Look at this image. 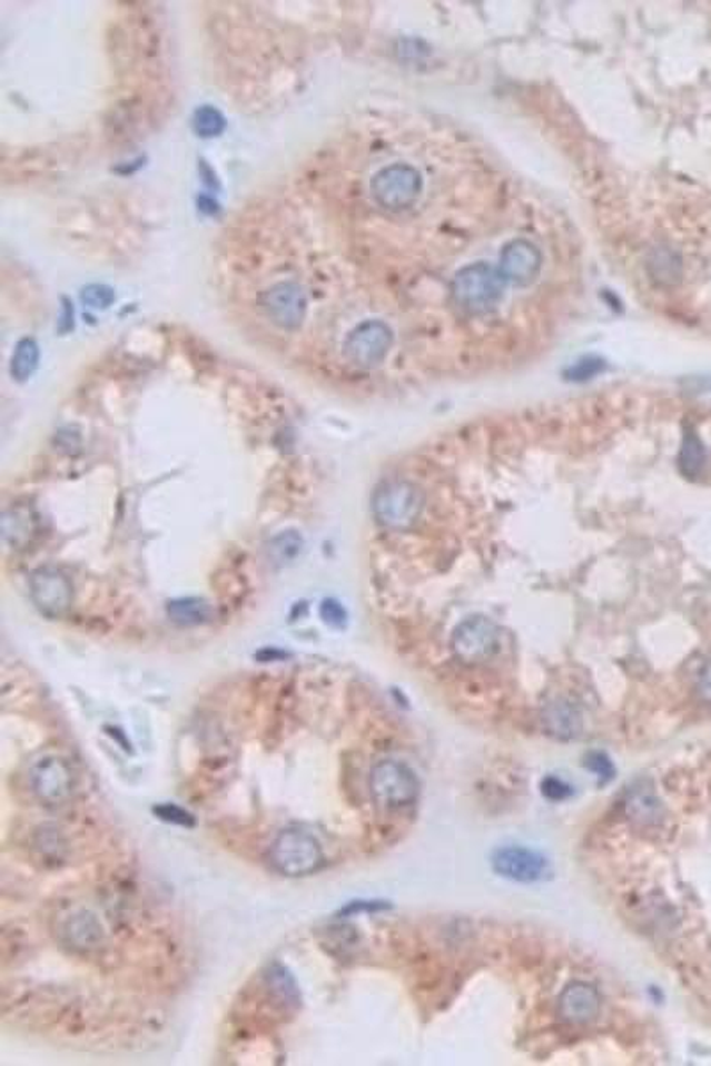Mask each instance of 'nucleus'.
Here are the masks:
<instances>
[{
    "mask_svg": "<svg viewBox=\"0 0 711 1066\" xmlns=\"http://www.w3.org/2000/svg\"><path fill=\"white\" fill-rule=\"evenodd\" d=\"M422 178L412 166L394 164L381 169L372 180V196L381 207L404 210L412 207L421 195Z\"/></svg>",
    "mask_w": 711,
    "mask_h": 1066,
    "instance_id": "obj_6",
    "label": "nucleus"
},
{
    "mask_svg": "<svg viewBox=\"0 0 711 1066\" xmlns=\"http://www.w3.org/2000/svg\"><path fill=\"white\" fill-rule=\"evenodd\" d=\"M541 270V253L534 244L525 238H517L508 243L500 256V273L505 282L517 287L531 285Z\"/></svg>",
    "mask_w": 711,
    "mask_h": 1066,
    "instance_id": "obj_11",
    "label": "nucleus"
},
{
    "mask_svg": "<svg viewBox=\"0 0 711 1066\" xmlns=\"http://www.w3.org/2000/svg\"><path fill=\"white\" fill-rule=\"evenodd\" d=\"M195 128L199 136H217L225 128V119L213 107H204L196 112Z\"/></svg>",
    "mask_w": 711,
    "mask_h": 1066,
    "instance_id": "obj_22",
    "label": "nucleus"
},
{
    "mask_svg": "<svg viewBox=\"0 0 711 1066\" xmlns=\"http://www.w3.org/2000/svg\"><path fill=\"white\" fill-rule=\"evenodd\" d=\"M600 1009V991L589 983H571L559 997V1015L564 1023L574 1024V1026H583L596 1020Z\"/></svg>",
    "mask_w": 711,
    "mask_h": 1066,
    "instance_id": "obj_12",
    "label": "nucleus"
},
{
    "mask_svg": "<svg viewBox=\"0 0 711 1066\" xmlns=\"http://www.w3.org/2000/svg\"><path fill=\"white\" fill-rule=\"evenodd\" d=\"M2 530H4V537L9 544L20 546L23 542L29 541V535L32 533V520L27 516V512L14 511L13 509V511L6 512Z\"/></svg>",
    "mask_w": 711,
    "mask_h": 1066,
    "instance_id": "obj_20",
    "label": "nucleus"
},
{
    "mask_svg": "<svg viewBox=\"0 0 711 1066\" xmlns=\"http://www.w3.org/2000/svg\"><path fill=\"white\" fill-rule=\"evenodd\" d=\"M585 767L596 773L598 779H600V784H606V782L614 779V764H612V761H610L603 752L589 753L587 759H585Z\"/></svg>",
    "mask_w": 711,
    "mask_h": 1066,
    "instance_id": "obj_23",
    "label": "nucleus"
},
{
    "mask_svg": "<svg viewBox=\"0 0 711 1066\" xmlns=\"http://www.w3.org/2000/svg\"><path fill=\"white\" fill-rule=\"evenodd\" d=\"M424 503V494L412 482H385L372 496V512L385 529L409 530L421 517Z\"/></svg>",
    "mask_w": 711,
    "mask_h": 1066,
    "instance_id": "obj_2",
    "label": "nucleus"
},
{
    "mask_svg": "<svg viewBox=\"0 0 711 1066\" xmlns=\"http://www.w3.org/2000/svg\"><path fill=\"white\" fill-rule=\"evenodd\" d=\"M264 306L275 324L284 329H296L305 317V294L294 283H282L267 292Z\"/></svg>",
    "mask_w": 711,
    "mask_h": 1066,
    "instance_id": "obj_13",
    "label": "nucleus"
},
{
    "mask_svg": "<svg viewBox=\"0 0 711 1066\" xmlns=\"http://www.w3.org/2000/svg\"><path fill=\"white\" fill-rule=\"evenodd\" d=\"M541 788H543L544 797L550 798V800H566V798L573 793V788L566 784L564 780L557 779V777L544 779Z\"/></svg>",
    "mask_w": 711,
    "mask_h": 1066,
    "instance_id": "obj_25",
    "label": "nucleus"
},
{
    "mask_svg": "<svg viewBox=\"0 0 711 1066\" xmlns=\"http://www.w3.org/2000/svg\"><path fill=\"white\" fill-rule=\"evenodd\" d=\"M320 613H323V619L327 624H332V626L336 628L344 626L345 619H347V613L342 609V604L333 600L324 601L323 606H320Z\"/></svg>",
    "mask_w": 711,
    "mask_h": 1066,
    "instance_id": "obj_27",
    "label": "nucleus"
},
{
    "mask_svg": "<svg viewBox=\"0 0 711 1066\" xmlns=\"http://www.w3.org/2000/svg\"><path fill=\"white\" fill-rule=\"evenodd\" d=\"M626 809L628 816L632 818V821L641 825L642 829L659 827L663 821L662 803L650 791H642V789L632 791V794L628 797Z\"/></svg>",
    "mask_w": 711,
    "mask_h": 1066,
    "instance_id": "obj_16",
    "label": "nucleus"
},
{
    "mask_svg": "<svg viewBox=\"0 0 711 1066\" xmlns=\"http://www.w3.org/2000/svg\"><path fill=\"white\" fill-rule=\"evenodd\" d=\"M371 791L377 806L401 809L415 802L421 786L412 768L404 762L385 759L372 768Z\"/></svg>",
    "mask_w": 711,
    "mask_h": 1066,
    "instance_id": "obj_4",
    "label": "nucleus"
},
{
    "mask_svg": "<svg viewBox=\"0 0 711 1066\" xmlns=\"http://www.w3.org/2000/svg\"><path fill=\"white\" fill-rule=\"evenodd\" d=\"M31 598L47 618H61L73 603V586L59 569H38L31 576Z\"/></svg>",
    "mask_w": 711,
    "mask_h": 1066,
    "instance_id": "obj_8",
    "label": "nucleus"
},
{
    "mask_svg": "<svg viewBox=\"0 0 711 1066\" xmlns=\"http://www.w3.org/2000/svg\"><path fill=\"white\" fill-rule=\"evenodd\" d=\"M155 815L159 816L160 820L169 821V823L181 825V827H192V825H195V818H192L189 812L184 811V809H180V807L177 806L155 807Z\"/></svg>",
    "mask_w": 711,
    "mask_h": 1066,
    "instance_id": "obj_24",
    "label": "nucleus"
},
{
    "mask_svg": "<svg viewBox=\"0 0 711 1066\" xmlns=\"http://www.w3.org/2000/svg\"><path fill=\"white\" fill-rule=\"evenodd\" d=\"M38 345L34 344V339H22L18 344L17 351L13 354V363H11V374H13L14 379L26 381L31 377L32 372L36 371L38 366Z\"/></svg>",
    "mask_w": 711,
    "mask_h": 1066,
    "instance_id": "obj_19",
    "label": "nucleus"
},
{
    "mask_svg": "<svg viewBox=\"0 0 711 1066\" xmlns=\"http://www.w3.org/2000/svg\"><path fill=\"white\" fill-rule=\"evenodd\" d=\"M65 937L77 951H91L102 942V926L93 914L79 912L70 917V921L65 926Z\"/></svg>",
    "mask_w": 711,
    "mask_h": 1066,
    "instance_id": "obj_15",
    "label": "nucleus"
},
{
    "mask_svg": "<svg viewBox=\"0 0 711 1066\" xmlns=\"http://www.w3.org/2000/svg\"><path fill=\"white\" fill-rule=\"evenodd\" d=\"M168 613L171 621L177 622L180 626H198V624H204L213 618V609L208 606V603H205L204 600H195V598L172 601V603H169Z\"/></svg>",
    "mask_w": 711,
    "mask_h": 1066,
    "instance_id": "obj_17",
    "label": "nucleus"
},
{
    "mask_svg": "<svg viewBox=\"0 0 711 1066\" xmlns=\"http://www.w3.org/2000/svg\"><path fill=\"white\" fill-rule=\"evenodd\" d=\"M112 296L111 292L102 287L88 288L85 294V300L88 305L93 306V308H106V306L111 305Z\"/></svg>",
    "mask_w": 711,
    "mask_h": 1066,
    "instance_id": "obj_29",
    "label": "nucleus"
},
{
    "mask_svg": "<svg viewBox=\"0 0 711 1066\" xmlns=\"http://www.w3.org/2000/svg\"><path fill=\"white\" fill-rule=\"evenodd\" d=\"M695 692L701 701L711 704V661L704 663L703 669L699 670Z\"/></svg>",
    "mask_w": 711,
    "mask_h": 1066,
    "instance_id": "obj_28",
    "label": "nucleus"
},
{
    "mask_svg": "<svg viewBox=\"0 0 711 1066\" xmlns=\"http://www.w3.org/2000/svg\"><path fill=\"white\" fill-rule=\"evenodd\" d=\"M270 862L276 871L287 877H308L323 866V848L312 833L287 829L273 842Z\"/></svg>",
    "mask_w": 711,
    "mask_h": 1066,
    "instance_id": "obj_3",
    "label": "nucleus"
},
{
    "mask_svg": "<svg viewBox=\"0 0 711 1066\" xmlns=\"http://www.w3.org/2000/svg\"><path fill=\"white\" fill-rule=\"evenodd\" d=\"M500 649V630L487 618H470L455 628L452 651L466 665H481L495 657Z\"/></svg>",
    "mask_w": 711,
    "mask_h": 1066,
    "instance_id": "obj_5",
    "label": "nucleus"
},
{
    "mask_svg": "<svg viewBox=\"0 0 711 1066\" xmlns=\"http://www.w3.org/2000/svg\"><path fill=\"white\" fill-rule=\"evenodd\" d=\"M31 786L41 802L47 806H62L73 791V771L62 759H41L32 768Z\"/></svg>",
    "mask_w": 711,
    "mask_h": 1066,
    "instance_id": "obj_10",
    "label": "nucleus"
},
{
    "mask_svg": "<svg viewBox=\"0 0 711 1066\" xmlns=\"http://www.w3.org/2000/svg\"><path fill=\"white\" fill-rule=\"evenodd\" d=\"M505 282L500 269L478 261L455 274L452 294L455 303L470 315H484L498 305L504 296Z\"/></svg>",
    "mask_w": 711,
    "mask_h": 1066,
    "instance_id": "obj_1",
    "label": "nucleus"
},
{
    "mask_svg": "<svg viewBox=\"0 0 711 1066\" xmlns=\"http://www.w3.org/2000/svg\"><path fill=\"white\" fill-rule=\"evenodd\" d=\"M300 547H303V539L299 535L292 532L282 533L270 544V556L279 564H287L299 555Z\"/></svg>",
    "mask_w": 711,
    "mask_h": 1066,
    "instance_id": "obj_21",
    "label": "nucleus"
},
{
    "mask_svg": "<svg viewBox=\"0 0 711 1066\" xmlns=\"http://www.w3.org/2000/svg\"><path fill=\"white\" fill-rule=\"evenodd\" d=\"M491 866L500 877L522 884L541 881L550 875V862L543 853L523 847L500 848L491 857Z\"/></svg>",
    "mask_w": 711,
    "mask_h": 1066,
    "instance_id": "obj_9",
    "label": "nucleus"
},
{
    "mask_svg": "<svg viewBox=\"0 0 711 1066\" xmlns=\"http://www.w3.org/2000/svg\"><path fill=\"white\" fill-rule=\"evenodd\" d=\"M707 458V448H704L703 441L699 440L698 434H694V432L685 434L680 452V467L683 475L689 476V478H698L704 472Z\"/></svg>",
    "mask_w": 711,
    "mask_h": 1066,
    "instance_id": "obj_18",
    "label": "nucleus"
},
{
    "mask_svg": "<svg viewBox=\"0 0 711 1066\" xmlns=\"http://www.w3.org/2000/svg\"><path fill=\"white\" fill-rule=\"evenodd\" d=\"M601 371H603V362L589 357V359L580 362L579 365H574L573 368L567 372V375H570V379L573 381H585L600 374Z\"/></svg>",
    "mask_w": 711,
    "mask_h": 1066,
    "instance_id": "obj_26",
    "label": "nucleus"
},
{
    "mask_svg": "<svg viewBox=\"0 0 711 1066\" xmlns=\"http://www.w3.org/2000/svg\"><path fill=\"white\" fill-rule=\"evenodd\" d=\"M544 729L561 741L574 740L582 732V713L566 699H555L543 711Z\"/></svg>",
    "mask_w": 711,
    "mask_h": 1066,
    "instance_id": "obj_14",
    "label": "nucleus"
},
{
    "mask_svg": "<svg viewBox=\"0 0 711 1066\" xmlns=\"http://www.w3.org/2000/svg\"><path fill=\"white\" fill-rule=\"evenodd\" d=\"M394 336L386 324L367 320L359 324L345 339V356L359 368H374L385 359Z\"/></svg>",
    "mask_w": 711,
    "mask_h": 1066,
    "instance_id": "obj_7",
    "label": "nucleus"
}]
</instances>
